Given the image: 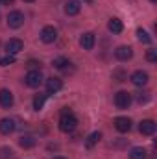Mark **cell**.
<instances>
[{
    "instance_id": "obj_1",
    "label": "cell",
    "mask_w": 157,
    "mask_h": 159,
    "mask_svg": "<svg viewBox=\"0 0 157 159\" xmlns=\"http://www.w3.org/2000/svg\"><path fill=\"white\" fill-rule=\"evenodd\" d=\"M76 126H78V119L72 115V111H70L69 107H63L61 119H59V129L65 131V133H69V131H72Z\"/></svg>"
},
{
    "instance_id": "obj_9",
    "label": "cell",
    "mask_w": 157,
    "mask_h": 159,
    "mask_svg": "<svg viewBox=\"0 0 157 159\" xmlns=\"http://www.w3.org/2000/svg\"><path fill=\"white\" fill-rule=\"evenodd\" d=\"M131 83L133 85H137V87H142V85H146L148 83V74L144 72V70H135L133 74H131Z\"/></svg>"
},
{
    "instance_id": "obj_29",
    "label": "cell",
    "mask_w": 157,
    "mask_h": 159,
    "mask_svg": "<svg viewBox=\"0 0 157 159\" xmlns=\"http://www.w3.org/2000/svg\"><path fill=\"white\" fill-rule=\"evenodd\" d=\"M24 2H35V0H24Z\"/></svg>"
},
{
    "instance_id": "obj_15",
    "label": "cell",
    "mask_w": 157,
    "mask_h": 159,
    "mask_svg": "<svg viewBox=\"0 0 157 159\" xmlns=\"http://www.w3.org/2000/svg\"><path fill=\"white\" fill-rule=\"evenodd\" d=\"M65 13H67V15H70V17L78 15V13H79V2H78V0H69V2L65 4Z\"/></svg>"
},
{
    "instance_id": "obj_28",
    "label": "cell",
    "mask_w": 157,
    "mask_h": 159,
    "mask_svg": "<svg viewBox=\"0 0 157 159\" xmlns=\"http://www.w3.org/2000/svg\"><path fill=\"white\" fill-rule=\"evenodd\" d=\"M54 159H65V157H61V156H57V157H54Z\"/></svg>"
},
{
    "instance_id": "obj_23",
    "label": "cell",
    "mask_w": 157,
    "mask_h": 159,
    "mask_svg": "<svg viewBox=\"0 0 157 159\" xmlns=\"http://www.w3.org/2000/svg\"><path fill=\"white\" fill-rule=\"evenodd\" d=\"M67 65H70L67 57H56V59H54V67H56V69H65Z\"/></svg>"
},
{
    "instance_id": "obj_13",
    "label": "cell",
    "mask_w": 157,
    "mask_h": 159,
    "mask_svg": "<svg viewBox=\"0 0 157 159\" xmlns=\"http://www.w3.org/2000/svg\"><path fill=\"white\" fill-rule=\"evenodd\" d=\"M61 87H63V81H61L59 78H50V80H46V93H48V94H52V93H57Z\"/></svg>"
},
{
    "instance_id": "obj_5",
    "label": "cell",
    "mask_w": 157,
    "mask_h": 159,
    "mask_svg": "<svg viewBox=\"0 0 157 159\" xmlns=\"http://www.w3.org/2000/svg\"><path fill=\"white\" fill-rule=\"evenodd\" d=\"M56 39H57V30H56L54 26H44V28L41 30V41H43V43L50 44V43H54Z\"/></svg>"
},
{
    "instance_id": "obj_17",
    "label": "cell",
    "mask_w": 157,
    "mask_h": 159,
    "mask_svg": "<svg viewBox=\"0 0 157 159\" xmlns=\"http://www.w3.org/2000/svg\"><path fill=\"white\" fill-rule=\"evenodd\" d=\"M129 159H146V150L142 146H135L129 150Z\"/></svg>"
},
{
    "instance_id": "obj_12",
    "label": "cell",
    "mask_w": 157,
    "mask_h": 159,
    "mask_svg": "<svg viewBox=\"0 0 157 159\" xmlns=\"http://www.w3.org/2000/svg\"><path fill=\"white\" fill-rule=\"evenodd\" d=\"M139 131L142 133V135H154L155 133V122L154 120H142L141 122V126H139Z\"/></svg>"
},
{
    "instance_id": "obj_2",
    "label": "cell",
    "mask_w": 157,
    "mask_h": 159,
    "mask_svg": "<svg viewBox=\"0 0 157 159\" xmlns=\"http://www.w3.org/2000/svg\"><path fill=\"white\" fill-rule=\"evenodd\" d=\"M129 104H131V94L128 91H118L115 94V106L118 109H128Z\"/></svg>"
},
{
    "instance_id": "obj_18",
    "label": "cell",
    "mask_w": 157,
    "mask_h": 159,
    "mask_svg": "<svg viewBox=\"0 0 157 159\" xmlns=\"http://www.w3.org/2000/svg\"><path fill=\"white\" fill-rule=\"evenodd\" d=\"M100 139H102V133H100V131H94V133H91V135L87 137L85 146H87V148H92L96 143H100Z\"/></svg>"
},
{
    "instance_id": "obj_26",
    "label": "cell",
    "mask_w": 157,
    "mask_h": 159,
    "mask_svg": "<svg viewBox=\"0 0 157 159\" xmlns=\"http://www.w3.org/2000/svg\"><path fill=\"white\" fill-rule=\"evenodd\" d=\"M148 94H150V93H139V94H137V100H139L141 104H144V102H148V100H150V96H148Z\"/></svg>"
},
{
    "instance_id": "obj_10",
    "label": "cell",
    "mask_w": 157,
    "mask_h": 159,
    "mask_svg": "<svg viewBox=\"0 0 157 159\" xmlns=\"http://www.w3.org/2000/svg\"><path fill=\"white\" fill-rule=\"evenodd\" d=\"M115 128L120 133H126V131L131 129V120L128 119V117H117L115 119Z\"/></svg>"
},
{
    "instance_id": "obj_21",
    "label": "cell",
    "mask_w": 157,
    "mask_h": 159,
    "mask_svg": "<svg viewBox=\"0 0 157 159\" xmlns=\"http://www.w3.org/2000/svg\"><path fill=\"white\" fill-rule=\"evenodd\" d=\"M137 39L141 41V43H144V44H148V43L152 41V37L148 35V32H146V30L139 28V30H137Z\"/></svg>"
},
{
    "instance_id": "obj_6",
    "label": "cell",
    "mask_w": 157,
    "mask_h": 159,
    "mask_svg": "<svg viewBox=\"0 0 157 159\" xmlns=\"http://www.w3.org/2000/svg\"><path fill=\"white\" fill-rule=\"evenodd\" d=\"M115 56H117L118 61H128V59H131V56H133V48L122 44V46H118L117 50H115Z\"/></svg>"
},
{
    "instance_id": "obj_31",
    "label": "cell",
    "mask_w": 157,
    "mask_h": 159,
    "mask_svg": "<svg viewBox=\"0 0 157 159\" xmlns=\"http://www.w3.org/2000/svg\"><path fill=\"white\" fill-rule=\"evenodd\" d=\"M150 2H157V0H150Z\"/></svg>"
},
{
    "instance_id": "obj_22",
    "label": "cell",
    "mask_w": 157,
    "mask_h": 159,
    "mask_svg": "<svg viewBox=\"0 0 157 159\" xmlns=\"http://www.w3.org/2000/svg\"><path fill=\"white\" fill-rule=\"evenodd\" d=\"M0 159H15V152L7 146H2L0 148Z\"/></svg>"
},
{
    "instance_id": "obj_11",
    "label": "cell",
    "mask_w": 157,
    "mask_h": 159,
    "mask_svg": "<svg viewBox=\"0 0 157 159\" xmlns=\"http://www.w3.org/2000/svg\"><path fill=\"white\" fill-rule=\"evenodd\" d=\"M0 106L6 107V109L13 106V94H11V91H7V89H0Z\"/></svg>"
},
{
    "instance_id": "obj_20",
    "label": "cell",
    "mask_w": 157,
    "mask_h": 159,
    "mask_svg": "<svg viewBox=\"0 0 157 159\" xmlns=\"http://www.w3.org/2000/svg\"><path fill=\"white\" fill-rule=\"evenodd\" d=\"M44 100H46V94H35V98H34V109H35V111L43 109Z\"/></svg>"
},
{
    "instance_id": "obj_30",
    "label": "cell",
    "mask_w": 157,
    "mask_h": 159,
    "mask_svg": "<svg viewBox=\"0 0 157 159\" xmlns=\"http://www.w3.org/2000/svg\"><path fill=\"white\" fill-rule=\"evenodd\" d=\"M85 2H92V0H85Z\"/></svg>"
},
{
    "instance_id": "obj_24",
    "label": "cell",
    "mask_w": 157,
    "mask_h": 159,
    "mask_svg": "<svg viewBox=\"0 0 157 159\" xmlns=\"http://www.w3.org/2000/svg\"><path fill=\"white\" fill-rule=\"evenodd\" d=\"M13 63H15V56H11V54H7L6 57L0 59V67H7V65H13Z\"/></svg>"
},
{
    "instance_id": "obj_8",
    "label": "cell",
    "mask_w": 157,
    "mask_h": 159,
    "mask_svg": "<svg viewBox=\"0 0 157 159\" xmlns=\"http://www.w3.org/2000/svg\"><path fill=\"white\" fill-rule=\"evenodd\" d=\"M94 34L92 32H85L81 37H79V44H81V48L83 50H92V46H94Z\"/></svg>"
},
{
    "instance_id": "obj_27",
    "label": "cell",
    "mask_w": 157,
    "mask_h": 159,
    "mask_svg": "<svg viewBox=\"0 0 157 159\" xmlns=\"http://www.w3.org/2000/svg\"><path fill=\"white\" fill-rule=\"evenodd\" d=\"M0 2H2L4 6H9V4H13V0H0Z\"/></svg>"
},
{
    "instance_id": "obj_4",
    "label": "cell",
    "mask_w": 157,
    "mask_h": 159,
    "mask_svg": "<svg viewBox=\"0 0 157 159\" xmlns=\"http://www.w3.org/2000/svg\"><path fill=\"white\" fill-rule=\"evenodd\" d=\"M24 81H26L28 87H34V89L39 87L41 83H43V74H41V70H30V72L26 74Z\"/></svg>"
},
{
    "instance_id": "obj_14",
    "label": "cell",
    "mask_w": 157,
    "mask_h": 159,
    "mask_svg": "<svg viewBox=\"0 0 157 159\" xmlns=\"http://www.w3.org/2000/svg\"><path fill=\"white\" fill-rule=\"evenodd\" d=\"M15 131V122L11 119H2L0 120V133L2 135H9Z\"/></svg>"
},
{
    "instance_id": "obj_16",
    "label": "cell",
    "mask_w": 157,
    "mask_h": 159,
    "mask_svg": "<svg viewBox=\"0 0 157 159\" xmlns=\"http://www.w3.org/2000/svg\"><path fill=\"white\" fill-rule=\"evenodd\" d=\"M107 30H109L111 34H120V32L124 30V24H122L120 19H109V22H107Z\"/></svg>"
},
{
    "instance_id": "obj_3",
    "label": "cell",
    "mask_w": 157,
    "mask_h": 159,
    "mask_svg": "<svg viewBox=\"0 0 157 159\" xmlns=\"http://www.w3.org/2000/svg\"><path fill=\"white\" fill-rule=\"evenodd\" d=\"M22 24H24V15H22L20 11H11V13L7 15V26H9V28L17 30V28H20Z\"/></svg>"
},
{
    "instance_id": "obj_7",
    "label": "cell",
    "mask_w": 157,
    "mask_h": 159,
    "mask_svg": "<svg viewBox=\"0 0 157 159\" xmlns=\"http://www.w3.org/2000/svg\"><path fill=\"white\" fill-rule=\"evenodd\" d=\"M22 48H24V43H22L20 39H9L7 43H6V50H7V54H11V56L19 54Z\"/></svg>"
},
{
    "instance_id": "obj_19",
    "label": "cell",
    "mask_w": 157,
    "mask_h": 159,
    "mask_svg": "<svg viewBox=\"0 0 157 159\" xmlns=\"http://www.w3.org/2000/svg\"><path fill=\"white\" fill-rule=\"evenodd\" d=\"M19 144H20L22 148H34V146H35V139H34L32 135H22V137L19 139Z\"/></svg>"
},
{
    "instance_id": "obj_25",
    "label": "cell",
    "mask_w": 157,
    "mask_h": 159,
    "mask_svg": "<svg viewBox=\"0 0 157 159\" xmlns=\"http://www.w3.org/2000/svg\"><path fill=\"white\" fill-rule=\"evenodd\" d=\"M146 59H148L150 63H155L157 61V50H148V52H146Z\"/></svg>"
}]
</instances>
